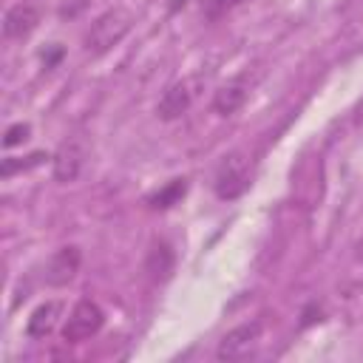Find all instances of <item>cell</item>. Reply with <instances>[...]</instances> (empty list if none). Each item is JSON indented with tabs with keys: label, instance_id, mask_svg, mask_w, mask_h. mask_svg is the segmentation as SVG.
Returning a JSON list of instances; mask_svg holds the SVG:
<instances>
[{
	"label": "cell",
	"instance_id": "52a82bcc",
	"mask_svg": "<svg viewBox=\"0 0 363 363\" xmlns=\"http://www.w3.org/2000/svg\"><path fill=\"white\" fill-rule=\"evenodd\" d=\"M37 23H40V11L34 3H14L3 17V37L23 40L37 28Z\"/></svg>",
	"mask_w": 363,
	"mask_h": 363
},
{
	"label": "cell",
	"instance_id": "8fae6325",
	"mask_svg": "<svg viewBox=\"0 0 363 363\" xmlns=\"http://www.w3.org/2000/svg\"><path fill=\"white\" fill-rule=\"evenodd\" d=\"M173 267H176V252L170 250V244L167 241H153L150 250H147V258H145V272L153 281H167L173 275Z\"/></svg>",
	"mask_w": 363,
	"mask_h": 363
},
{
	"label": "cell",
	"instance_id": "9c48e42d",
	"mask_svg": "<svg viewBox=\"0 0 363 363\" xmlns=\"http://www.w3.org/2000/svg\"><path fill=\"white\" fill-rule=\"evenodd\" d=\"M60 315H62V301H45V303H40V306L28 315V320H26V335L34 337V340L48 337V335L57 329Z\"/></svg>",
	"mask_w": 363,
	"mask_h": 363
},
{
	"label": "cell",
	"instance_id": "7c38bea8",
	"mask_svg": "<svg viewBox=\"0 0 363 363\" xmlns=\"http://www.w3.org/2000/svg\"><path fill=\"white\" fill-rule=\"evenodd\" d=\"M184 193H187V179H170L164 187H159L156 193H150L145 201H147L150 210H167V207L179 204L184 199Z\"/></svg>",
	"mask_w": 363,
	"mask_h": 363
},
{
	"label": "cell",
	"instance_id": "4fadbf2b",
	"mask_svg": "<svg viewBox=\"0 0 363 363\" xmlns=\"http://www.w3.org/2000/svg\"><path fill=\"white\" fill-rule=\"evenodd\" d=\"M48 156L43 153V150H34V153H28V156H6L3 159V164H0V176H14V173H23V170H31V167H37V164H43Z\"/></svg>",
	"mask_w": 363,
	"mask_h": 363
},
{
	"label": "cell",
	"instance_id": "9a60e30c",
	"mask_svg": "<svg viewBox=\"0 0 363 363\" xmlns=\"http://www.w3.org/2000/svg\"><path fill=\"white\" fill-rule=\"evenodd\" d=\"M238 3H241V0H204L201 14H204L207 20H218V17H224L227 11H233Z\"/></svg>",
	"mask_w": 363,
	"mask_h": 363
},
{
	"label": "cell",
	"instance_id": "30bf717a",
	"mask_svg": "<svg viewBox=\"0 0 363 363\" xmlns=\"http://www.w3.org/2000/svg\"><path fill=\"white\" fill-rule=\"evenodd\" d=\"M247 79L244 77H238V79H233V82H227V85H221L218 91H216V96H213V111L218 113V116H233L244 102H247Z\"/></svg>",
	"mask_w": 363,
	"mask_h": 363
},
{
	"label": "cell",
	"instance_id": "6da1fadb",
	"mask_svg": "<svg viewBox=\"0 0 363 363\" xmlns=\"http://www.w3.org/2000/svg\"><path fill=\"white\" fill-rule=\"evenodd\" d=\"M252 184V167H250V159L241 153V150H233L227 153L218 167H216V176H213V193L221 199V201H235L241 199Z\"/></svg>",
	"mask_w": 363,
	"mask_h": 363
},
{
	"label": "cell",
	"instance_id": "5b68a950",
	"mask_svg": "<svg viewBox=\"0 0 363 363\" xmlns=\"http://www.w3.org/2000/svg\"><path fill=\"white\" fill-rule=\"evenodd\" d=\"M79 264H82V250L79 247H74V244L60 247L43 264V284L45 286H68L77 278Z\"/></svg>",
	"mask_w": 363,
	"mask_h": 363
},
{
	"label": "cell",
	"instance_id": "e0dca14e",
	"mask_svg": "<svg viewBox=\"0 0 363 363\" xmlns=\"http://www.w3.org/2000/svg\"><path fill=\"white\" fill-rule=\"evenodd\" d=\"M60 57H62V48H51L48 54H43V62H45V68H54V65L60 62Z\"/></svg>",
	"mask_w": 363,
	"mask_h": 363
},
{
	"label": "cell",
	"instance_id": "5bb4252c",
	"mask_svg": "<svg viewBox=\"0 0 363 363\" xmlns=\"http://www.w3.org/2000/svg\"><path fill=\"white\" fill-rule=\"evenodd\" d=\"M28 136H31V125H28V122H14V125H9L6 133H3V147L23 145Z\"/></svg>",
	"mask_w": 363,
	"mask_h": 363
},
{
	"label": "cell",
	"instance_id": "ac0fdd59",
	"mask_svg": "<svg viewBox=\"0 0 363 363\" xmlns=\"http://www.w3.org/2000/svg\"><path fill=\"white\" fill-rule=\"evenodd\" d=\"M357 258L363 261V233H360V241H357Z\"/></svg>",
	"mask_w": 363,
	"mask_h": 363
},
{
	"label": "cell",
	"instance_id": "ba28073f",
	"mask_svg": "<svg viewBox=\"0 0 363 363\" xmlns=\"http://www.w3.org/2000/svg\"><path fill=\"white\" fill-rule=\"evenodd\" d=\"M190 105H193V82L182 79V82H173V85L162 94V99H159V105H156V113H159V119L170 122V119L184 116Z\"/></svg>",
	"mask_w": 363,
	"mask_h": 363
},
{
	"label": "cell",
	"instance_id": "2e32d148",
	"mask_svg": "<svg viewBox=\"0 0 363 363\" xmlns=\"http://www.w3.org/2000/svg\"><path fill=\"white\" fill-rule=\"evenodd\" d=\"M315 320H320V309H318L315 303H309V306L303 309V320H301V326H309V323H315Z\"/></svg>",
	"mask_w": 363,
	"mask_h": 363
},
{
	"label": "cell",
	"instance_id": "3957f363",
	"mask_svg": "<svg viewBox=\"0 0 363 363\" xmlns=\"http://www.w3.org/2000/svg\"><path fill=\"white\" fill-rule=\"evenodd\" d=\"M105 323V312L96 301L91 298H82L74 303V309L68 312L65 318V326H62V340L65 343H82L88 337H94Z\"/></svg>",
	"mask_w": 363,
	"mask_h": 363
},
{
	"label": "cell",
	"instance_id": "7a4b0ae2",
	"mask_svg": "<svg viewBox=\"0 0 363 363\" xmlns=\"http://www.w3.org/2000/svg\"><path fill=\"white\" fill-rule=\"evenodd\" d=\"M128 31H130V17H128L125 11H119V9H111V11L99 14V17L91 23V28H88L82 45H85L88 54H105V51H111L113 45H119Z\"/></svg>",
	"mask_w": 363,
	"mask_h": 363
},
{
	"label": "cell",
	"instance_id": "277c9868",
	"mask_svg": "<svg viewBox=\"0 0 363 363\" xmlns=\"http://www.w3.org/2000/svg\"><path fill=\"white\" fill-rule=\"evenodd\" d=\"M261 329H264L261 320H247V323L233 326L230 332L221 335L218 349H216V357H218V360H241V357H247V354L258 346Z\"/></svg>",
	"mask_w": 363,
	"mask_h": 363
},
{
	"label": "cell",
	"instance_id": "8992f818",
	"mask_svg": "<svg viewBox=\"0 0 363 363\" xmlns=\"http://www.w3.org/2000/svg\"><path fill=\"white\" fill-rule=\"evenodd\" d=\"M82 162H85V150L77 139H68L57 147V153L51 156V173L60 184H71L77 182L79 170H82Z\"/></svg>",
	"mask_w": 363,
	"mask_h": 363
}]
</instances>
